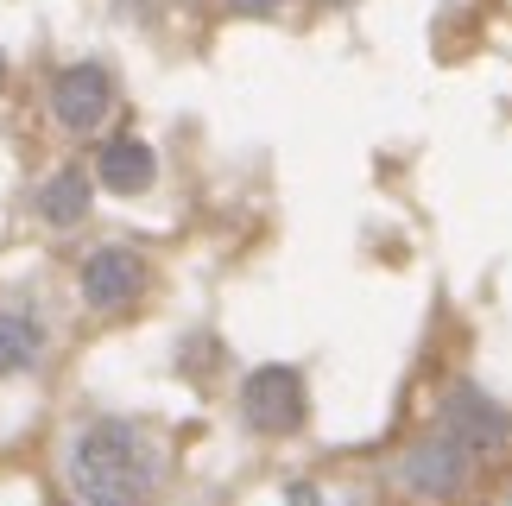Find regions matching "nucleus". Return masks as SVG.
<instances>
[{
  "label": "nucleus",
  "instance_id": "obj_10",
  "mask_svg": "<svg viewBox=\"0 0 512 506\" xmlns=\"http://www.w3.org/2000/svg\"><path fill=\"white\" fill-rule=\"evenodd\" d=\"M0 76H7V64H0Z\"/></svg>",
  "mask_w": 512,
  "mask_h": 506
},
{
  "label": "nucleus",
  "instance_id": "obj_2",
  "mask_svg": "<svg viewBox=\"0 0 512 506\" xmlns=\"http://www.w3.org/2000/svg\"><path fill=\"white\" fill-rule=\"evenodd\" d=\"M241 412H247L253 431L291 437L304 424V380L291 367H253L247 386H241Z\"/></svg>",
  "mask_w": 512,
  "mask_h": 506
},
{
  "label": "nucleus",
  "instance_id": "obj_8",
  "mask_svg": "<svg viewBox=\"0 0 512 506\" xmlns=\"http://www.w3.org/2000/svg\"><path fill=\"white\" fill-rule=\"evenodd\" d=\"M45 355V323L19 304H0V374H19Z\"/></svg>",
  "mask_w": 512,
  "mask_h": 506
},
{
  "label": "nucleus",
  "instance_id": "obj_1",
  "mask_svg": "<svg viewBox=\"0 0 512 506\" xmlns=\"http://www.w3.org/2000/svg\"><path fill=\"white\" fill-rule=\"evenodd\" d=\"M64 475L83 506H140L159 488V443L127 418H102L70 443Z\"/></svg>",
  "mask_w": 512,
  "mask_h": 506
},
{
  "label": "nucleus",
  "instance_id": "obj_3",
  "mask_svg": "<svg viewBox=\"0 0 512 506\" xmlns=\"http://www.w3.org/2000/svg\"><path fill=\"white\" fill-rule=\"evenodd\" d=\"M108 108H114V83H108V70H102V64H70V70L51 83V114H57V121H64L70 133L102 127V121H108Z\"/></svg>",
  "mask_w": 512,
  "mask_h": 506
},
{
  "label": "nucleus",
  "instance_id": "obj_6",
  "mask_svg": "<svg viewBox=\"0 0 512 506\" xmlns=\"http://www.w3.org/2000/svg\"><path fill=\"white\" fill-rule=\"evenodd\" d=\"M468 462H475V450H468V443H456V437H437V443H418V450L405 456V481L418 494H456L462 488V475H468Z\"/></svg>",
  "mask_w": 512,
  "mask_h": 506
},
{
  "label": "nucleus",
  "instance_id": "obj_9",
  "mask_svg": "<svg viewBox=\"0 0 512 506\" xmlns=\"http://www.w3.org/2000/svg\"><path fill=\"white\" fill-rule=\"evenodd\" d=\"M38 216H45L51 228H70L89 216V178L83 171H57V178L38 190Z\"/></svg>",
  "mask_w": 512,
  "mask_h": 506
},
{
  "label": "nucleus",
  "instance_id": "obj_5",
  "mask_svg": "<svg viewBox=\"0 0 512 506\" xmlns=\"http://www.w3.org/2000/svg\"><path fill=\"white\" fill-rule=\"evenodd\" d=\"M443 431L481 456V450H500L512 424H506V412H500L487 393H475V386H456V393H449V405H443Z\"/></svg>",
  "mask_w": 512,
  "mask_h": 506
},
{
  "label": "nucleus",
  "instance_id": "obj_4",
  "mask_svg": "<svg viewBox=\"0 0 512 506\" xmlns=\"http://www.w3.org/2000/svg\"><path fill=\"white\" fill-rule=\"evenodd\" d=\"M146 291V266H140V253L133 247H102V253H89V266H83V298L95 310H121L133 304Z\"/></svg>",
  "mask_w": 512,
  "mask_h": 506
},
{
  "label": "nucleus",
  "instance_id": "obj_7",
  "mask_svg": "<svg viewBox=\"0 0 512 506\" xmlns=\"http://www.w3.org/2000/svg\"><path fill=\"white\" fill-rule=\"evenodd\" d=\"M102 184L108 190H121V197H140V190L159 178V159H152V146L146 140H114V146H102Z\"/></svg>",
  "mask_w": 512,
  "mask_h": 506
}]
</instances>
